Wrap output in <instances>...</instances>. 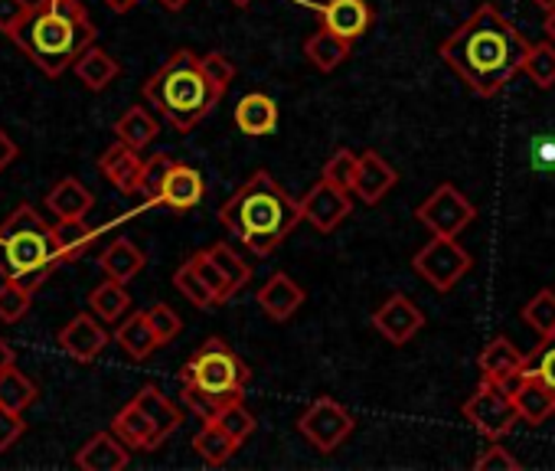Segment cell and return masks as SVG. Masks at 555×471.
Instances as JSON below:
<instances>
[{
	"instance_id": "54",
	"label": "cell",
	"mask_w": 555,
	"mask_h": 471,
	"mask_svg": "<svg viewBox=\"0 0 555 471\" xmlns=\"http://www.w3.org/2000/svg\"><path fill=\"white\" fill-rule=\"evenodd\" d=\"M105 4H108V8H112L115 14H128V11H131V8L138 4V0H105Z\"/></svg>"
},
{
	"instance_id": "9",
	"label": "cell",
	"mask_w": 555,
	"mask_h": 471,
	"mask_svg": "<svg viewBox=\"0 0 555 471\" xmlns=\"http://www.w3.org/2000/svg\"><path fill=\"white\" fill-rule=\"evenodd\" d=\"M415 219L431 236H457L477 219V206L454 183H438L435 193L415 209Z\"/></svg>"
},
{
	"instance_id": "55",
	"label": "cell",
	"mask_w": 555,
	"mask_h": 471,
	"mask_svg": "<svg viewBox=\"0 0 555 471\" xmlns=\"http://www.w3.org/2000/svg\"><path fill=\"white\" fill-rule=\"evenodd\" d=\"M542 30H545V37L555 43V8H552V11H545V24H542Z\"/></svg>"
},
{
	"instance_id": "53",
	"label": "cell",
	"mask_w": 555,
	"mask_h": 471,
	"mask_svg": "<svg viewBox=\"0 0 555 471\" xmlns=\"http://www.w3.org/2000/svg\"><path fill=\"white\" fill-rule=\"evenodd\" d=\"M8 367H14V351L8 347L4 338H0V370H8Z\"/></svg>"
},
{
	"instance_id": "29",
	"label": "cell",
	"mask_w": 555,
	"mask_h": 471,
	"mask_svg": "<svg viewBox=\"0 0 555 471\" xmlns=\"http://www.w3.org/2000/svg\"><path fill=\"white\" fill-rule=\"evenodd\" d=\"M193 448H196V455L206 461V464H212V468H219V464H225L232 455H235V448H238V442L219 425V422H206L196 435H193Z\"/></svg>"
},
{
	"instance_id": "34",
	"label": "cell",
	"mask_w": 555,
	"mask_h": 471,
	"mask_svg": "<svg viewBox=\"0 0 555 471\" xmlns=\"http://www.w3.org/2000/svg\"><path fill=\"white\" fill-rule=\"evenodd\" d=\"M34 403H37V386H34V380L27 373L17 370V364L8 367V370H0V406L24 412Z\"/></svg>"
},
{
	"instance_id": "19",
	"label": "cell",
	"mask_w": 555,
	"mask_h": 471,
	"mask_svg": "<svg viewBox=\"0 0 555 471\" xmlns=\"http://www.w3.org/2000/svg\"><path fill=\"white\" fill-rule=\"evenodd\" d=\"M301 305H305V289L285 272H274L258 292V308L271 321H288Z\"/></svg>"
},
{
	"instance_id": "44",
	"label": "cell",
	"mask_w": 555,
	"mask_h": 471,
	"mask_svg": "<svg viewBox=\"0 0 555 471\" xmlns=\"http://www.w3.org/2000/svg\"><path fill=\"white\" fill-rule=\"evenodd\" d=\"M190 263L196 266V272L203 276V282H206V285H209V292L216 295V305H225V302L235 295V292H232V285L225 282V276L219 272V266L209 259V253H206V250H203V253H193V256H190Z\"/></svg>"
},
{
	"instance_id": "50",
	"label": "cell",
	"mask_w": 555,
	"mask_h": 471,
	"mask_svg": "<svg viewBox=\"0 0 555 471\" xmlns=\"http://www.w3.org/2000/svg\"><path fill=\"white\" fill-rule=\"evenodd\" d=\"M24 432H27L24 412H14V409H4V406H0V451H8Z\"/></svg>"
},
{
	"instance_id": "22",
	"label": "cell",
	"mask_w": 555,
	"mask_h": 471,
	"mask_svg": "<svg viewBox=\"0 0 555 471\" xmlns=\"http://www.w3.org/2000/svg\"><path fill=\"white\" fill-rule=\"evenodd\" d=\"M102 174L121 190V193H138V180H141V167H144V157L138 154V148L125 144V141H115L102 161H99Z\"/></svg>"
},
{
	"instance_id": "14",
	"label": "cell",
	"mask_w": 555,
	"mask_h": 471,
	"mask_svg": "<svg viewBox=\"0 0 555 471\" xmlns=\"http://www.w3.org/2000/svg\"><path fill=\"white\" fill-rule=\"evenodd\" d=\"M298 4L311 8L327 30H334L344 40H360L370 24H373V11L366 0H324V4H311V0H298Z\"/></svg>"
},
{
	"instance_id": "17",
	"label": "cell",
	"mask_w": 555,
	"mask_h": 471,
	"mask_svg": "<svg viewBox=\"0 0 555 471\" xmlns=\"http://www.w3.org/2000/svg\"><path fill=\"white\" fill-rule=\"evenodd\" d=\"M399 174L396 167L379 154V151H363L360 154V167H357V183H353V193L363 200V203H379L392 187H396Z\"/></svg>"
},
{
	"instance_id": "2",
	"label": "cell",
	"mask_w": 555,
	"mask_h": 471,
	"mask_svg": "<svg viewBox=\"0 0 555 471\" xmlns=\"http://www.w3.org/2000/svg\"><path fill=\"white\" fill-rule=\"evenodd\" d=\"M219 222L235 232L255 256H271L292 229L305 222L301 200H295L268 170H255L219 209Z\"/></svg>"
},
{
	"instance_id": "51",
	"label": "cell",
	"mask_w": 555,
	"mask_h": 471,
	"mask_svg": "<svg viewBox=\"0 0 555 471\" xmlns=\"http://www.w3.org/2000/svg\"><path fill=\"white\" fill-rule=\"evenodd\" d=\"M548 386H552V393H555V338L552 341H542V351H539V360H535V367H532Z\"/></svg>"
},
{
	"instance_id": "16",
	"label": "cell",
	"mask_w": 555,
	"mask_h": 471,
	"mask_svg": "<svg viewBox=\"0 0 555 471\" xmlns=\"http://www.w3.org/2000/svg\"><path fill=\"white\" fill-rule=\"evenodd\" d=\"M477 367H480V377H483V380H493V383L506 386V383H513V380L529 367V357L519 354L513 341L493 338V341L480 351Z\"/></svg>"
},
{
	"instance_id": "31",
	"label": "cell",
	"mask_w": 555,
	"mask_h": 471,
	"mask_svg": "<svg viewBox=\"0 0 555 471\" xmlns=\"http://www.w3.org/2000/svg\"><path fill=\"white\" fill-rule=\"evenodd\" d=\"M134 403L147 412V419L157 425V432H160L164 438H170V435L180 429V422H183V412H180L157 386H144V390L134 396Z\"/></svg>"
},
{
	"instance_id": "58",
	"label": "cell",
	"mask_w": 555,
	"mask_h": 471,
	"mask_svg": "<svg viewBox=\"0 0 555 471\" xmlns=\"http://www.w3.org/2000/svg\"><path fill=\"white\" fill-rule=\"evenodd\" d=\"M229 4H235V8H248L251 0H229Z\"/></svg>"
},
{
	"instance_id": "13",
	"label": "cell",
	"mask_w": 555,
	"mask_h": 471,
	"mask_svg": "<svg viewBox=\"0 0 555 471\" xmlns=\"http://www.w3.org/2000/svg\"><path fill=\"white\" fill-rule=\"evenodd\" d=\"M373 328L396 347L409 344L422 328H425V315L422 308L412 305V298L405 295H392L386 298L376 311H373Z\"/></svg>"
},
{
	"instance_id": "28",
	"label": "cell",
	"mask_w": 555,
	"mask_h": 471,
	"mask_svg": "<svg viewBox=\"0 0 555 471\" xmlns=\"http://www.w3.org/2000/svg\"><path fill=\"white\" fill-rule=\"evenodd\" d=\"M76 76H79V82L86 86V89H92V92H102L121 69H118V63L102 50V47H89L79 60H76Z\"/></svg>"
},
{
	"instance_id": "52",
	"label": "cell",
	"mask_w": 555,
	"mask_h": 471,
	"mask_svg": "<svg viewBox=\"0 0 555 471\" xmlns=\"http://www.w3.org/2000/svg\"><path fill=\"white\" fill-rule=\"evenodd\" d=\"M21 157V148H17V141L0 128V174H4L14 161Z\"/></svg>"
},
{
	"instance_id": "1",
	"label": "cell",
	"mask_w": 555,
	"mask_h": 471,
	"mask_svg": "<svg viewBox=\"0 0 555 471\" xmlns=\"http://www.w3.org/2000/svg\"><path fill=\"white\" fill-rule=\"evenodd\" d=\"M529 47L532 43L513 21H506L493 4H483L441 43L438 53L474 96L493 99L516 73H522Z\"/></svg>"
},
{
	"instance_id": "23",
	"label": "cell",
	"mask_w": 555,
	"mask_h": 471,
	"mask_svg": "<svg viewBox=\"0 0 555 471\" xmlns=\"http://www.w3.org/2000/svg\"><path fill=\"white\" fill-rule=\"evenodd\" d=\"M235 125L248 138L274 135V128H278V105H274V99H268L264 92H248L235 105Z\"/></svg>"
},
{
	"instance_id": "10",
	"label": "cell",
	"mask_w": 555,
	"mask_h": 471,
	"mask_svg": "<svg viewBox=\"0 0 555 471\" xmlns=\"http://www.w3.org/2000/svg\"><path fill=\"white\" fill-rule=\"evenodd\" d=\"M353 425H357L353 416H350L337 399H331V396H318V399L301 412V419H298L301 435H305L318 451H334V448H340V445L350 438Z\"/></svg>"
},
{
	"instance_id": "30",
	"label": "cell",
	"mask_w": 555,
	"mask_h": 471,
	"mask_svg": "<svg viewBox=\"0 0 555 471\" xmlns=\"http://www.w3.org/2000/svg\"><path fill=\"white\" fill-rule=\"evenodd\" d=\"M89 308L95 311V318H102V321L115 324V321H121V318L128 315V308H131V295H128L125 282L105 279L102 285H95V289H92V295H89Z\"/></svg>"
},
{
	"instance_id": "37",
	"label": "cell",
	"mask_w": 555,
	"mask_h": 471,
	"mask_svg": "<svg viewBox=\"0 0 555 471\" xmlns=\"http://www.w3.org/2000/svg\"><path fill=\"white\" fill-rule=\"evenodd\" d=\"M173 164H177V161H173L170 154H164V151L144 157L141 180H138V193H141L147 203H160V190H164V180H167V174H170Z\"/></svg>"
},
{
	"instance_id": "12",
	"label": "cell",
	"mask_w": 555,
	"mask_h": 471,
	"mask_svg": "<svg viewBox=\"0 0 555 471\" xmlns=\"http://www.w3.org/2000/svg\"><path fill=\"white\" fill-rule=\"evenodd\" d=\"M506 390L526 425H542L555 416V393L532 367H526L513 383H506Z\"/></svg>"
},
{
	"instance_id": "41",
	"label": "cell",
	"mask_w": 555,
	"mask_h": 471,
	"mask_svg": "<svg viewBox=\"0 0 555 471\" xmlns=\"http://www.w3.org/2000/svg\"><path fill=\"white\" fill-rule=\"evenodd\" d=\"M212 422H219V425H222L235 442H238V445H242V442L255 432V425H258V422H255V416L242 406V399H229V403L216 412V419H212Z\"/></svg>"
},
{
	"instance_id": "26",
	"label": "cell",
	"mask_w": 555,
	"mask_h": 471,
	"mask_svg": "<svg viewBox=\"0 0 555 471\" xmlns=\"http://www.w3.org/2000/svg\"><path fill=\"white\" fill-rule=\"evenodd\" d=\"M115 341H118V344L125 347V354L134 357V360H147V357L160 347V341H157V334H154V328H151L147 311H134L131 318H125V321L118 324V331H115Z\"/></svg>"
},
{
	"instance_id": "20",
	"label": "cell",
	"mask_w": 555,
	"mask_h": 471,
	"mask_svg": "<svg viewBox=\"0 0 555 471\" xmlns=\"http://www.w3.org/2000/svg\"><path fill=\"white\" fill-rule=\"evenodd\" d=\"M112 432L128 445V448H138V451H154L160 448L164 435L157 432V425L147 419V412L131 399L115 419H112Z\"/></svg>"
},
{
	"instance_id": "40",
	"label": "cell",
	"mask_w": 555,
	"mask_h": 471,
	"mask_svg": "<svg viewBox=\"0 0 555 471\" xmlns=\"http://www.w3.org/2000/svg\"><path fill=\"white\" fill-rule=\"evenodd\" d=\"M357 167H360V154H353L350 148H337L331 154V161L324 164V180L337 183L340 190H350L353 193V183H357Z\"/></svg>"
},
{
	"instance_id": "6",
	"label": "cell",
	"mask_w": 555,
	"mask_h": 471,
	"mask_svg": "<svg viewBox=\"0 0 555 471\" xmlns=\"http://www.w3.org/2000/svg\"><path fill=\"white\" fill-rule=\"evenodd\" d=\"M60 266L63 256L53 240V226L47 232L0 236V279L21 282L24 289L37 292Z\"/></svg>"
},
{
	"instance_id": "39",
	"label": "cell",
	"mask_w": 555,
	"mask_h": 471,
	"mask_svg": "<svg viewBox=\"0 0 555 471\" xmlns=\"http://www.w3.org/2000/svg\"><path fill=\"white\" fill-rule=\"evenodd\" d=\"M173 285H177V292H180L190 305H196V308H212V305H216V295L209 292V285L203 282V276L196 272V266H193L190 259L173 272Z\"/></svg>"
},
{
	"instance_id": "46",
	"label": "cell",
	"mask_w": 555,
	"mask_h": 471,
	"mask_svg": "<svg viewBox=\"0 0 555 471\" xmlns=\"http://www.w3.org/2000/svg\"><path fill=\"white\" fill-rule=\"evenodd\" d=\"M147 318H151V328H154V334H157L160 347H164V344H170V341L183 331L180 315H177L170 305H164V302L151 305V308H147Z\"/></svg>"
},
{
	"instance_id": "57",
	"label": "cell",
	"mask_w": 555,
	"mask_h": 471,
	"mask_svg": "<svg viewBox=\"0 0 555 471\" xmlns=\"http://www.w3.org/2000/svg\"><path fill=\"white\" fill-rule=\"evenodd\" d=\"M532 4H535L539 11H552V8H555V0H532Z\"/></svg>"
},
{
	"instance_id": "35",
	"label": "cell",
	"mask_w": 555,
	"mask_h": 471,
	"mask_svg": "<svg viewBox=\"0 0 555 471\" xmlns=\"http://www.w3.org/2000/svg\"><path fill=\"white\" fill-rule=\"evenodd\" d=\"M522 321H526L542 341H552V338H555V292H552V289H539V292L522 305Z\"/></svg>"
},
{
	"instance_id": "7",
	"label": "cell",
	"mask_w": 555,
	"mask_h": 471,
	"mask_svg": "<svg viewBox=\"0 0 555 471\" xmlns=\"http://www.w3.org/2000/svg\"><path fill=\"white\" fill-rule=\"evenodd\" d=\"M461 412H464V419H467L483 438H490V442H500L503 435L513 432L516 422H522V419H519V409H516V403H513V396H509V390L500 386V383H493V380H480V386H477L474 396L461 406Z\"/></svg>"
},
{
	"instance_id": "11",
	"label": "cell",
	"mask_w": 555,
	"mask_h": 471,
	"mask_svg": "<svg viewBox=\"0 0 555 471\" xmlns=\"http://www.w3.org/2000/svg\"><path fill=\"white\" fill-rule=\"evenodd\" d=\"M301 213H305V222H311L318 232H334V229L353 213L350 190H340L337 183H331V180L321 177V180L301 196Z\"/></svg>"
},
{
	"instance_id": "32",
	"label": "cell",
	"mask_w": 555,
	"mask_h": 471,
	"mask_svg": "<svg viewBox=\"0 0 555 471\" xmlns=\"http://www.w3.org/2000/svg\"><path fill=\"white\" fill-rule=\"evenodd\" d=\"M157 131H160V125H157V118L147 112V109H141V105H134V109H128L118 122H115V135H118V141H125V144H131V148H147L154 138H157Z\"/></svg>"
},
{
	"instance_id": "48",
	"label": "cell",
	"mask_w": 555,
	"mask_h": 471,
	"mask_svg": "<svg viewBox=\"0 0 555 471\" xmlns=\"http://www.w3.org/2000/svg\"><path fill=\"white\" fill-rule=\"evenodd\" d=\"M183 403H186V409H190V412H196L203 422L216 419V412L225 406V403L212 399L209 393H203V390H199V386H193V383H183Z\"/></svg>"
},
{
	"instance_id": "3",
	"label": "cell",
	"mask_w": 555,
	"mask_h": 471,
	"mask_svg": "<svg viewBox=\"0 0 555 471\" xmlns=\"http://www.w3.org/2000/svg\"><path fill=\"white\" fill-rule=\"evenodd\" d=\"M95 24L79 0H37L30 17L11 34V40L47 73L63 76L76 60L95 47Z\"/></svg>"
},
{
	"instance_id": "49",
	"label": "cell",
	"mask_w": 555,
	"mask_h": 471,
	"mask_svg": "<svg viewBox=\"0 0 555 471\" xmlns=\"http://www.w3.org/2000/svg\"><path fill=\"white\" fill-rule=\"evenodd\" d=\"M30 11H34L30 0H0V30L11 37L30 17Z\"/></svg>"
},
{
	"instance_id": "24",
	"label": "cell",
	"mask_w": 555,
	"mask_h": 471,
	"mask_svg": "<svg viewBox=\"0 0 555 471\" xmlns=\"http://www.w3.org/2000/svg\"><path fill=\"white\" fill-rule=\"evenodd\" d=\"M92 203H95L92 190L76 177H63L47 196V206L50 213H56V219H86Z\"/></svg>"
},
{
	"instance_id": "38",
	"label": "cell",
	"mask_w": 555,
	"mask_h": 471,
	"mask_svg": "<svg viewBox=\"0 0 555 471\" xmlns=\"http://www.w3.org/2000/svg\"><path fill=\"white\" fill-rule=\"evenodd\" d=\"M209 259L219 266V272L225 276V282L232 285V292H242L248 282H251V266H245V259H238V253H232V246L225 243H216L206 250Z\"/></svg>"
},
{
	"instance_id": "56",
	"label": "cell",
	"mask_w": 555,
	"mask_h": 471,
	"mask_svg": "<svg viewBox=\"0 0 555 471\" xmlns=\"http://www.w3.org/2000/svg\"><path fill=\"white\" fill-rule=\"evenodd\" d=\"M190 4V0H160V8H167V11H183Z\"/></svg>"
},
{
	"instance_id": "21",
	"label": "cell",
	"mask_w": 555,
	"mask_h": 471,
	"mask_svg": "<svg viewBox=\"0 0 555 471\" xmlns=\"http://www.w3.org/2000/svg\"><path fill=\"white\" fill-rule=\"evenodd\" d=\"M128 461H131L128 445L115 432H99L76 455V464L82 471H121V468H128Z\"/></svg>"
},
{
	"instance_id": "25",
	"label": "cell",
	"mask_w": 555,
	"mask_h": 471,
	"mask_svg": "<svg viewBox=\"0 0 555 471\" xmlns=\"http://www.w3.org/2000/svg\"><path fill=\"white\" fill-rule=\"evenodd\" d=\"M350 53H353V40H344L327 27L318 30L314 37H308V43H305L308 63L318 66L321 73H334L344 60H350Z\"/></svg>"
},
{
	"instance_id": "43",
	"label": "cell",
	"mask_w": 555,
	"mask_h": 471,
	"mask_svg": "<svg viewBox=\"0 0 555 471\" xmlns=\"http://www.w3.org/2000/svg\"><path fill=\"white\" fill-rule=\"evenodd\" d=\"M199 66H203V76L209 79V86H212L216 99H222V96L229 92L232 79H235V66H232V60H229L225 53H206V56H199Z\"/></svg>"
},
{
	"instance_id": "8",
	"label": "cell",
	"mask_w": 555,
	"mask_h": 471,
	"mask_svg": "<svg viewBox=\"0 0 555 471\" xmlns=\"http://www.w3.org/2000/svg\"><path fill=\"white\" fill-rule=\"evenodd\" d=\"M470 253L457 243V236H435L412 256V269L441 295H448L470 272Z\"/></svg>"
},
{
	"instance_id": "36",
	"label": "cell",
	"mask_w": 555,
	"mask_h": 471,
	"mask_svg": "<svg viewBox=\"0 0 555 471\" xmlns=\"http://www.w3.org/2000/svg\"><path fill=\"white\" fill-rule=\"evenodd\" d=\"M522 73L529 76V82L535 89H552L555 86V43H532L522 63Z\"/></svg>"
},
{
	"instance_id": "18",
	"label": "cell",
	"mask_w": 555,
	"mask_h": 471,
	"mask_svg": "<svg viewBox=\"0 0 555 471\" xmlns=\"http://www.w3.org/2000/svg\"><path fill=\"white\" fill-rule=\"evenodd\" d=\"M206 193V183H203V174L190 164H173L167 180H164V190H160V206L173 209V213H186L193 206H199Z\"/></svg>"
},
{
	"instance_id": "45",
	"label": "cell",
	"mask_w": 555,
	"mask_h": 471,
	"mask_svg": "<svg viewBox=\"0 0 555 471\" xmlns=\"http://www.w3.org/2000/svg\"><path fill=\"white\" fill-rule=\"evenodd\" d=\"M50 222L30 206V203H21L4 222H0V236H21V232H47Z\"/></svg>"
},
{
	"instance_id": "33",
	"label": "cell",
	"mask_w": 555,
	"mask_h": 471,
	"mask_svg": "<svg viewBox=\"0 0 555 471\" xmlns=\"http://www.w3.org/2000/svg\"><path fill=\"white\" fill-rule=\"evenodd\" d=\"M53 240H56V246H60L63 263H73V259H79V256L92 246L95 232H92V226H89L86 219H56V226H53Z\"/></svg>"
},
{
	"instance_id": "5",
	"label": "cell",
	"mask_w": 555,
	"mask_h": 471,
	"mask_svg": "<svg viewBox=\"0 0 555 471\" xmlns=\"http://www.w3.org/2000/svg\"><path fill=\"white\" fill-rule=\"evenodd\" d=\"M248 380L251 370L245 367V360L219 338H209L180 370V383H193L219 403L242 399Z\"/></svg>"
},
{
	"instance_id": "15",
	"label": "cell",
	"mask_w": 555,
	"mask_h": 471,
	"mask_svg": "<svg viewBox=\"0 0 555 471\" xmlns=\"http://www.w3.org/2000/svg\"><path fill=\"white\" fill-rule=\"evenodd\" d=\"M108 344V331L92 318V315H76L63 331H60V347L79 360V364H89L95 360Z\"/></svg>"
},
{
	"instance_id": "27",
	"label": "cell",
	"mask_w": 555,
	"mask_h": 471,
	"mask_svg": "<svg viewBox=\"0 0 555 471\" xmlns=\"http://www.w3.org/2000/svg\"><path fill=\"white\" fill-rule=\"evenodd\" d=\"M99 266H102V272H105L108 279L128 285V282L147 266V259H144V253H141L131 240H115V243L99 256Z\"/></svg>"
},
{
	"instance_id": "47",
	"label": "cell",
	"mask_w": 555,
	"mask_h": 471,
	"mask_svg": "<svg viewBox=\"0 0 555 471\" xmlns=\"http://www.w3.org/2000/svg\"><path fill=\"white\" fill-rule=\"evenodd\" d=\"M474 468H477V471H519V458H513L500 442H490V445L477 455Z\"/></svg>"
},
{
	"instance_id": "4",
	"label": "cell",
	"mask_w": 555,
	"mask_h": 471,
	"mask_svg": "<svg viewBox=\"0 0 555 471\" xmlns=\"http://www.w3.org/2000/svg\"><path fill=\"white\" fill-rule=\"evenodd\" d=\"M144 99L177 128L190 131L196 128L212 105L219 102L209 79L203 76L199 56L190 50H177L147 82H144Z\"/></svg>"
},
{
	"instance_id": "42",
	"label": "cell",
	"mask_w": 555,
	"mask_h": 471,
	"mask_svg": "<svg viewBox=\"0 0 555 471\" xmlns=\"http://www.w3.org/2000/svg\"><path fill=\"white\" fill-rule=\"evenodd\" d=\"M30 302H34L30 289H24L21 282H8L4 279V285H0V321L17 324L30 311Z\"/></svg>"
}]
</instances>
